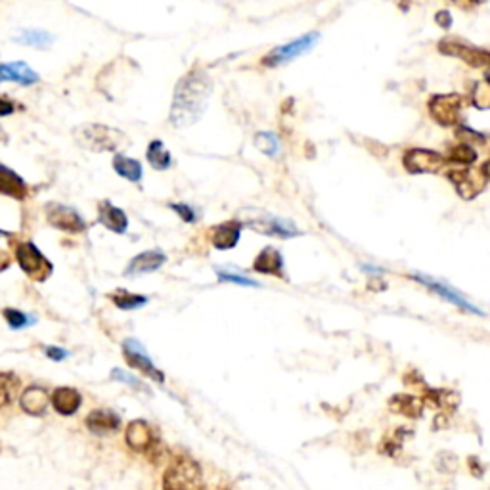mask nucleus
<instances>
[{"label":"nucleus","mask_w":490,"mask_h":490,"mask_svg":"<svg viewBox=\"0 0 490 490\" xmlns=\"http://www.w3.org/2000/svg\"><path fill=\"white\" fill-rule=\"evenodd\" d=\"M209 94H211V81L203 71L196 69L184 77L176 86L175 98H173V109H171L173 125H194L205 111Z\"/></svg>","instance_id":"1"},{"label":"nucleus","mask_w":490,"mask_h":490,"mask_svg":"<svg viewBox=\"0 0 490 490\" xmlns=\"http://www.w3.org/2000/svg\"><path fill=\"white\" fill-rule=\"evenodd\" d=\"M201 467L196 460L188 456L175 458V462L167 467L163 475V489L165 490H200L201 489Z\"/></svg>","instance_id":"2"},{"label":"nucleus","mask_w":490,"mask_h":490,"mask_svg":"<svg viewBox=\"0 0 490 490\" xmlns=\"http://www.w3.org/2000/svg\"><path fill=\"white\" fill-rule=\"evenodd\" d=\"M450 182L456 186L458 194L464 200H473L475 196H479L484 186L489 182V165H484L479 171H450L449 173Z\"/></svg>","instance_id":"3"},{"label":"nucleus","mask_w":490,"mask_h":490,"mask_svg":"<svg viewBox=\"0 0 490 490\" xmlns=\"http://www.w3.org/2000/svg\"><path fill=\"white\" fill-rule=\"evenodd\" d=\"M16 257L19 266L23 268V272L29 274L33 280H46L52 272V265L42 257V253L37 247H35L31 241H26L21 243L16 251Z\"/></svg>","instance_id":"4"},{"label":"nucleus","mask_w":490,"mask_h":490,"mask_svg":"<svg viewBox=\"0 0 490 490\" xmlns=\"http://www.w3.org/2000/svg\"><path fill=\"white\" fill-rule=\"evenodd\" d=\"M318 39H320V35L318 33L303 35L297 41L288 42V44H283V46L274 48L270 54H266L263 64H265V66H282V64H288L291 59L303 56L305 52L312 50V46L318 42Z\"/></svg>","instance_id":"5"},{"label":"nucleus","mask_w":490,"mask_h":490,"mask_svg":"<svg viewBox=\"0 0 490 490\" xmlns=\"http://www.w3.org/2000/svg\"><path fill=\"white\" fill-rule=\"evenodd\" d=\"M123 355H125L129 366L136 368L138 372L148 375L150 379H156L158 383L165 381L163 372L156 368L153 360L148 357V352L144 350V347H142V343L138 339H126L125 343H123Z\"/></svg>","instance_id":"6"},{"label":"nucleus","mask_w":490,"mask_h":490,"mask_svg":"<svg viewBox=\"0 0 490 490\" xmlns=\"http://www.w3.org/2000/svg\"><path fill=\"white\" fill-rule=\"evenodd\" d=\"M123 138H125V136L119 133V131L104 125H91L81 129V142H83L86 148L96 151L115 150Z\"/></svg>","instance_id":"7"},{"label":"nucleus","mask_w":490,"mask_h":490,"mask_svg":"<svg viewBox=\"0 0 490 490\" xmlns=\"http://www.w3.org/2000/svg\"><path fill=\"white\" fill-rule=\"evenodd\" d=\"M402 163L408 173L425 175V173H439L440 169L446 165V159L431 150H408Z\"/></svg>","instance_id":"8"},{"label":"nucleus","mask_w":490,"mask_h":490,"mask_svg":"<svg viewBox=\"0 0 490 490\" xmlns=\"http://www.w3.org/2000/svg\"><path fill=\"white\" fill-rule=\"evenodd\" d=\"M460 109H462V98L458 94H437L429 102L433 119L442 126L456 125Z\"/></svg>","instance_id":"9"},{"label":"nucleus","mask_w":490,"mask_h":490,"mask_svg":"<svg viewBox=\"0 0 490 490\" xmlns=\"http://www.w3.org/2000/svg\"><path fill=\"white\" fill-rule=\"evenodd\" d=\"M46 218H48V223L54 228H59L64 232L79 234L86 228L83 216L79 215L75 209L67 207V205H59V203H50L46 207Z\"/></svg>","instance_id":"10"},{"label":"nucleus","mask_w":490,"mask_h":490,"mask_svg":"<svg viewBox=\"0 0 490 490\" xmlns=\"http://www.w3.org/2000/svg\"><path fill=\"white\" fill-rule=\"evenodd\" d=\"M439 50L446 56H454V58H462L471 67H482L489 64V52L481 50V48H475L469 46L465 42H460L456 39H446V41L439 42Z\"/></svg>","instance_id":"11"},{"label":"nucleus","mask_w":490,"mask_h":490,"mask_svg":"<svg viewBox=\"0 0 490 490\" xmlns=\"http://www.w3.org/2000/svg\"><path fill=\"white\" fill-rule=\"evenodd\" d=\"M415 282H420L422 285H425L427 290L435 291L439 297H442V299H446L449 303H452V305H456V307H460L462 310H467V312H475V314H482L481 310L477 307H473L471 303L467 299H464L460 293H458L456 290H452L450 285H446V283L442 282H437L435 278H431V276H425V274H414L412 276Z\"/></svg>","instance_id":"12"},{"label":"nucleus","mask_w":490,"mask_h":490,"mask_svg":"<svg viewBox=\"0 0 490 490\" xmlns=\"http://www.w3.org/2000/svg\"><path fill=\"white\" fill-rule=\"evenodd\" d=\"M249 226L253 230H257L261 234L266 236H278L282 240L293 238V236H299L297 226L290 223V220H283V218H276V216H265L261 220H251Z\"/></svg>","instance_id":"13"},{"label":"nucleus","mask_w":490,"mask_h":490,"mask_svg":"<svg viewBox=\"0 0 490 490\" xmlns=\"http://www.w3.org/2000/svg\"><path fill=\"white\" fill-rule=\"evenodd\" d=\"M125 440L134 452H148L153 444V431L144 420H134L126 425Z\"/></svg>","instance_id":"14"},{"label":"nucleus","mask_w":490,"mask_h":490,"mask_svg":"<svg viewBox=\"0 0 490 490\" xmlns=\"http://www.w3.org/2000/svg\"><path fill=\"white\" fill-rule=\"evenodd\" d=\"M241 223L238 220H228L225 225H218L209 230V240L216 249H232L240 241Z\"/></svg>","instance_id":"15"},{"label":"nucleus","mask_w":490,"mask_h":490,"mask_svg":"<svg viewBox=\"0 0 490 490\" xmlns=\"http://www.w3.org/2000/svg\"><path fill=\"white\" fill-rule=\"evenodd\" d=\"M17 83L29 86L39 83V75L23 62H12V64H0V83Z\"/></svg>","instance_id":"16"},{"label":"nucleus","mask_w":490,"mask_h":490,"mask_svg":"<svg viewBox=\"0 0 490 490\" xmlns=\"http://www.w3.org/2000/svg\"><path fill=\"white\" fill-rule=\"evenodd\" d=\"M121 420L115 412L111 410H94L86 415V427L88 431L98 435V437H106L109 433H113L119 429Z\"/></svg>","instance_id":"17"},{"label":"nucleus","mask_w":490,"mask_h":490,"mask_svg":"<svg viewBox=\"0 0 490 490\" xmlns=\"http://www.w3.org/2000/svg\"><path fill=\"white\" fill-rule=\"evenodd\" d=\"M52 406L56 408V412L62 415H73L81 408L83 397L81 393L73 387H58L52 393Z\"/></svg>","instance_id":"18"},{"label":"nucleus","mask_w":490,"mask_h":490,"mask_svg":"<svg viewBox=\"0 0 490 490\" xmlns=\"http://www.w3.org/2000/svg\"><path fill=\"white\" fill-rule=\"evenodd\" d=\"M167 263V255L161 251H144L138 257H134L131 261V265L126 268V276L136 274H148V272H156L158 268Z\"/></svg>","instance_id":"19"},{"label":"nucleus","mask_w":490,"mask_h":490,"mask_svg":"<svg viewBox=\"0 0 490 490\" xmlns=\"http://www.w3.org/2000/svg\"><path fill=\"white\" fill-rule=\"evenodd\" d=\"M98 220L106 226L108 230L115 234H125L126 226H129V218L119 207H115L109 201H102L98 207Z\"/></svg>","instance_id":"20"},{"label":"nucleus","mask_w":490,"mask_h":490,"mask_svg":"<svg viewBox=\"0 0 490 490\" xmlns=\"http://www.w3.org/2000/svg\"><path fill=\"white\" fill-rule=\"evenodd\" d=\"M253 270H257L261 274L268 276H283V258L280 255V251L274 247H265L258 253V257L253 263Z\"/></svg>","instance_id":"21"},{"label":"nucleus","mask_w":490,"mask_h":490,"mask_svg":"<svg viewBox=\"0 0 490 490\" xmlns=\"http://www.w3.org/2000/svg\"><path fill=\"white\" fill-rule=\"evenodd\" d=\"M48 393L42 387H29L21 393L19 404L29 415H42L48 408Z\"/></svg>","instance_id":"22"},{"label":"nucleus","mask_w":490,"mask_h":490,"mask_svg":"<svg viewBox=\"0 0 490 490\" xmlns=\"http://www.w3.org/2000/svg\"><path fill=\"white\" fill-rule=\"evenodd\" d=\"M389 406L395 414H402L414 420V417H420L424 412V400L415 399L412 395H395L389 400Z\"/></svg>","instance_id":"23"},{"label":"nucleus","mask_w":490,"mask_h":490,"mask_svg":"<svg viewBox=\"0 0 490 490\" xmlns=\"http://www.w3.org/2000/svg\"><path fill=\"white\" fill-rule=\"evenodd\" d=\"M0 194L12 196L16 200L26 198V182L4 165H0Z\"/></svg>","instance_id":"24"},{"label":"nucleus","mask_w":490,"mask_h":490,"mask_svg":"<svg viewBox=\"0 0 490 490\" xmlns=\"http://www.w3.org/2000/svg\"><path fill=\"white\" fill-rule=\"evenodd\" d=\"M113 169L117 175H121L131 182H138L142 178V165L136 159L125 158V156H115L113 159Z\"/></svg>","instance_id":"25"},{"label":"nucleus","mask_w":490,"mask_h":490,"mask_svg":"<svg viewBox=\"0 0 490 490\" xmlns=\"http://www.w3.org/2000/svg\"><path fill=\"white\" fill-rule=\"evenodd\" d=\"M109 299L113 301V305L121 310H134V308H140L148 303L146 295H136V293H131L126 290H117L115 293L109 295Z\"/></svg>","instance_id":"26"},{"label":"nucleus","mask_w":490,"mask_h":490,"mask_svg":"<svg viewBox=\"0 0 490 490\" xmlns=\"http://www.w3.org/2000/svg\"><path fill=\"white\" fill-rule=\"evenodd\" d=\"M14 41L19 42V44H27V46H33V48H46L54 37L46 31H37V29H26L21 33L14 37Z\"/></svg>","instance_id":"27"},{"label":"nucleus","mask_w":490,"mask_h":490,"mask_svg":"<svg viewBox=\"0 0 490 490\" xmlns=\"http://www.w3.org/2000/svg\"><path fill=\"white\" fill-rule=\"evenodd\" d=\"M148 161H150V165L153 167V169H158V171L169 169V165H171V153H169V150L163 146V142H151L150 148H148Z\"/></svg>","instance_id":"28"},{"label":"nucleus","mask_w":490,"mask_h":490,"mask_svg":"<svg viewBox=\"0 0 490 490\" xmlns=\"http://www.w3.org/2000/svg\"><path fill=\"white\" fill-rule=\"evenodd\" d=\"M425 400H427L433 408H456L458 404V397L452 390L429 389L425 393Z\"/></svg>","instance_id":"29"},{"label":"nucleus","mask_w":490,"mask_h":490,"mask_svg":"<svg viewBox=\"0 0 490 490\" xmlns=\"http://www.w3.org/2000/svg\"><path fill=\"white\" fill-rule=\"evenodd\" d=\"M19 381L12 374H0V408L10 404L14 400Z\"/></svg>","instance_id":"30"},{"label":"nucleus","mask_w":490,"mask_h":490,"mask_svg":"<svg viewBox=\"0 0 490 490\" xmlns=\"http://www.w3.org/2000/svg\"><path fill=\"white\" fill-rule=\"evenodd\" d=\"M255 144H257L258 150L266 153V156H270V158H274V156L280 153V142H278V136H274L272 133L257 134Z\"/></svg>","instance_id":"31"},{"label":"nucleus","mask_w":490,"mask_h":490,"mask_svg":"<svg viewBox=\"0 0 490 490\" xmlns=\"http://www.w3.org/2000/svg\"><path fill=\"white\" fill-rule=\"evenodd\" d=\"M450 159H452L454 163H460V165H471V163H475V159H477V151H475L471 146H467V144H460L456 148H452Z\"/></svg>","instance_id":"32"},{"label":"nucleus","mask_w":490,"mask_h":490,"mask_svg":"<svg viewBox=\"0 0 490 490\" xmlns=\"http://www.w3.org/2000/svg\"><path fill=\"white\" fill-rule=\"evenodd\" d=\"M4 318H6V322H8L12 330H21V328H26V326L33 324L35 322V318H29V316L19 312L16 308H6V310H4Z\"/></svg>","instance_id":"33"},{"label":"nucleus","mask_w":490,"mask_h":490,"mask_svg":"<svg viewBox=\"0 0 490 490\" xmlns=\"http://www.w3.org/2000/svg\"><path fill=\"white\" fill-rule=\"evenodd\" d=\"M216 274H218V280H220V282L238 283V285H247V288H258V283L255 282V280L247 278V276L234 274V272H225V270H220V268L216 270Z\"/></svg>","instance_id":"34"},{"label":"nucleus","mask_w":490,"mask_h":490,"mask_svg":"<svg viewBox=\"0 0 490 490\" xmlns=\"http://www.w3.org/2000/svg\"><path fill=\"white\" fill-rule=\"evenodd\" d=\"M111 377H113V379H117V381H123V383H126V385H131V387H134V389H140V390H144V393H150V389H148V387H146V385H144V383H142L138 377L126 374V372L119 370V368H113V370H111Z\"/></svg>","instance_id":"35"},{"label":"nucleus","mask_w":490,"mask_h":490,"mask_svg":"<svg viewBox=\"0 0 490 490\" xmlns=\"http://www.w3.org/2000/svg\"><path fill=\"white\" fill-rule=\"evenodd\" d=\"M171 209L175 211V213H178V216L182 218L184 223H196V218H198V215H196V211L190 207V205H182V203H173L171 205Z\"/></svg>","instance_id":"36"},{"label":"nucleus","mask_w":490,"mask_h":490,"mask_svg":"<svg viewBox=\"0 0 490 490\" xmlns=\"http://www.w3.org/2000/svg\"><path fill=\"white\" fill-rule=\"evenodd\" d=\"M490 100V92H489V84L481 83L477 84V94H475V104L479 106L481 109H487Z\"/></svg>","instance_id":"37"},{"label":"nucleus","mask_w":490,"mask_h":490,"mask_svg":"<svg viewBox=\"0 0 490 490\" xmlns=\"http://www.w3.org/2000/svg\"><path fill=\"white\" fill-rule=\"evenodd\" d=\"M44 352H46V357L50 358V360H56V362L64 360V358L69 355L66 349H59V347H46V349H44Z\"/></svg>","instance_id":"38"},{"label":"nucleus","mask_w":490,"mask_h":490,"mask_svg":"<svg viewBox=\"0 0 490 490\" xmlns=\"http://www.w3.org/2000/svg\"><path fill=\"white\" fill-rule=\"evenodd\" d=\"M449 2H452L454 6H458V8L462 10H473L475 6H479L482 0H449Z\"/></svg>","instance_id":"39"},{"label":"nucleus","mask_w":490,"mask_h":490,"mask_svg":"<svg viewBox=\"0 0 490 490\" xmlns=\"http://www.w3.org/2000/svg\"><path fill=\"white\" fill-rule=\"evenodd\" d=\"M437 23H439L440 27H444V29H449V27L452 26V17H450L449 12H439V14H437Z\"/></svg>","instance_id":"40"},{"label":"nucleus","mask_w":490,"mask_h":490,"mask_svg":"<svg viewBox=\"0 0 490 490\" xmlns=\"http://www.w3.org/2000/svg\"><path fill=\"white\" fill-rule=\"evenodd\" d=\"M10 113H14V106H12L10 102L2 100V98H0V117H6V115H10Z\"/></svg>","instance_id":"41"}]
</instances>
